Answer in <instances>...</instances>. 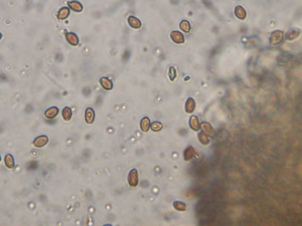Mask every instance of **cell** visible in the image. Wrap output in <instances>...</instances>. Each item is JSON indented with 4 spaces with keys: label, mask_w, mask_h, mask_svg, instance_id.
Wrapping results in <instances>:
<instances>
[{
    "label": "cell",
    "mask_w": 302,
    "mask_h": 226,
    "mask_svg": "<svg viewBox=\"0 0 302 226\" xmlns=\"http://www.w3.org/2000/svg\"><path fill=\"white\" fill-rule=\"evenodd\" d=\"M128 181L129 185L132 187L137 186L139 184V175L136 169H133L128 174Z\"/></svg>",
    "instance_id": "6da1fadb"
},
{
    "label": "cell",
    "mask_w": 302,
    "mask_h": 226,
    "mask_svg": "<svg viewBox=\"0 0 302 226\" xmlns=\"http://www.w3.org/2000/svg\"><path fill=\"white\" fill-rule=\"evenodd\" d=\"M201 128L206 135L210 137H213L215 135V130L210 123L207 122H203L201 124Z\"/></svg>",
    "instance_id": "7a4b0ae2"
},
{
    "label": "cell",
    "mask_w": 302,
    "mask_h": 226,
    "mask_svg": "<svg viewBox=\"0 0 302 226\" xmlns=\"http://www.w3.org/2000/svg\"><path fill=\"white\" fill-rule=\"evenodd\" d=\"M48 137L46 135H41L37 137L33 141V145L37 148H42L47 144Z\"/></svg>",
    "instance_id": "3957f363"
},
{
    "label": "cell",
    "mask_w": 302,
    "mask_h": 226,
    "mask_svg": "<svg viewBox=\"0 0 302 226\" xmlns=\"http://www.w3.org/2000/svg\"><path fill=\"white\" fill-rule=\"evenodd\" d=\"M195 151L194 148L192 146H189L184 151V159L186 161H190L195 157Z\"/></svg>",
    "instance_id": "277c9868"
},
{
    "label": "cell",
    "mask_w": 302,
    "mask_h": 226,
    "mask_svg": "<svg viewBox=\"0 0 302 226\" xmlns=\"http://www.w3.org/2000/svg\"><path fill=\"white\" fill-rule=\"evenodd\" d=\"M59 113V109L57 107H51L46 110L44 113L45 116L48 119L55 118Z\"/></svg>",
    "instance_id": "5b68a950"
},
{
    "label": "cell",
    "mask_w": 302,
    "mask_h": 226,
    "mask_svg": "<svg viewBox=\"0 0 302 226\" xmlns=\"http://www.w3.org/2000/svg\"><path fill=\"white\" fill-rule=\"evenodd\" d=\"M95 119V112L94 110L91 108H87L85 112V121L86 123L91 124L93 123Z\"/></svg>",
    "instance_id": "8992f818"
},
{
    "label": "cell",
    "mask_w": 302,
    "mask_h": 226,
    "mask_svg": "<svg viewBox=\"0 0 302 226\" xmlns=\"http://www.w3.org/2000/svg\"><path fill=\"white\" fill-rule=\"evenodd\" d=\"M189 125H190V128L195 131H198L201 128V126L199 124V120H198V118L195 116H192L190 118Z\"/></svg>",
    "instance_id": "52a82bcc"
},
{
    "label": "cell",
    "mask_w": 302,
    "mask_h": 226,
    "mask_svg": "<svg viewBox=\"0 0 302 226\" xmlns=\"http://www.w3.org/2000/svg\"><path fill=\"white\" fill-rule=\"evenodd\" d=\"M140 128L142 132H147L150 128V120L148 117L142 119L140 122Z\"/></svg>",
    "instance_id": "ba28073f"
},
{
    "label": "cell",
    "mask_w": 302,
    "mask_h": 226,
    "mask_svg": "<svg viewBox=\"0 0 302 226\" xmlns=\"http://www.w3.org/2000/svg\"><path fill=\"white\" fill-rule=\"evenodd\" d=\"M66 39L67 41L72 45H76L78 44L79 40L77 36L73 33H68L66 35Z\"/></svg>",
    "instance_id": "9c48e42d"
},
{
    "label": "cell",
    "mask_w": 302,
    "mask_h": 226,
    "mask_svg": "<svg viewBox=\"0 0 302 226\" xmlns=\"http://www.w3.org/2000/svg\"><path fill=\"white\" fill-rule=\"evenodd\" d=\"M4 163L6 166L10 169H13L15 166V163L13 156L11 154H7L4 158Z\"/></svg>",
    "instance_id": "30bf717a"
},
{
    "label": "cell",
    "mask_w": 302,
    "mask_h": 226,
    "mask_svg": "<svg viewBox=\"0 0 302 226\" xmlns=\"http://www.w3.org/2000/svg\"><path fill=\"white\" fill-rule=\"evenodd\" d=\"M195 107V102L192 98H189L186 103V111L188 113H191L193 112Z\"/></svg>",
    "instance_id": "8fae6325"
},
{
    "label": "cell",
    "mask_w": 302,
    "mask_h": 226,
    "mask_svg": "<svg viewBox=\"0 0 302 226\" xmlns=\"http://www.w3.org/2000/svg\"><path fill=\"white\" fill-rule=\"evenodd\" d=\"M100 83H101L102 86L105 89L109 90L112 89V83L108 79L106 78H102L100 79Z\"/></svg>",
    "instance_id": "7c38bea8"
},
{
    "label": "cell",
    "mask_w": 302,
    "mask_h": 226,
    "mask_svg": "<svg viewBox=\"0 0 302 226\" xmlns=\"http://www.w3.org/2000/svg\"><path fill=\"white\" fill-rule=\"evenodd\" d=\"M72 116V112L70 107H65L62 110V116L66 121H69Z\"/></svg>",
    "instance_id": "4fadbf2b"
},
{
    "label": "cell",
    "mask_w": 302,
    "mask_h": 226,
    "mask_svg": "<svg viewBox=\"0 0 302 226\" xmlns=\"http://www.w3.org/2000/svg\"><path fill=\"white\" fill-rule=\"evenodd\" d=\"M129 23L130 25L134 28H139L141 27V22L137 19L134 17H131L129 18Z\"/></svg>",
    "instance_id": "5bb4252c"
},
{
    "label": "cell",
    "mask_w": 302,
    "mask_h": 226,
    "mask_svg": "<svg viewBox=\"0 0 302 226\" xmlns=\"http://www.w3.org/2000/svg\"><path fill=\"white\" fill-rule=\"evenodd\" d=\"M69 14V10L67 8H63L59 11L58 18L61 20H64L68 17Z\"/></svg>",
    "instance_id": "9a60e30c"
},
{
    "label": "cell",
    "mask_w": 302,
    "mask_h": 226,
    "mask_svg": "<svg viewBox=\"0 0 302 226\" xmlns=\"http://www.w3.org/2000/svg\"><path fill=\"white\" fill-rule=\"evenodd\" d=\"M174 208L179 211H185L187 209V206L181 201H175L173 203Z\"/></svg>",
    "instance_id": "2e32d148"
},
{
    "label": "cell",
    "mask_w": 302,
    "mask_h": 226,
    "mask_svg": "<svg viewBox=\"0 0 302 226\" xmlns=\"http://www.w3.org/2000/svg\"><path fill=\"white\" fill-rule=\"evenodd\" d=\"M69 7L74 11H81L82 10V6L81 4L76 1H72L68 3Z\"/></svg>",
    "instance_id": "e0dca14e"
},
{
    "label": "cell",
    "mask_w": 302,
    "mask_h": 226,
    "mask_svg": "<svg viewBox=\"0 0 302 226\" xmlns=\"http://www.w3.org/2000/svg\"><path fill=\"white\" fill-rule=\"evenodd\" d=\"M198 139L199 140V141L201 142V144H203V145H208V144L209 143V139L208 138L207 136L206 135V134L205 133H203V132H201L198 135Z\"/></svg>",
    "instance_id": "ac0fdd59"
},
{
    "label": "cell",
    "mask_w": 302,
    "mask_h": 226,
    "mask_svg": "<svg viewBox=\"0 0 302 226\" xmlns=\"http://www.w3.org/2000/svg\"><path fill=\"white\" fill-rule=\"evenodd\" d=\"M163 127L162 123L159 122H154L151 125V129L153 131L157 132L160 131Z\"/></svg>",
    "instance_id": "d6986e66"
},
{
    "label": "cell",
    "mask_w": 302,
    "mask_h": 226,
    "mask_svg": "<svg viewBox=\"0 0 302 226\" xmlns=\"http://www.w3.org/2000/svg\"><path fill=\"white\" fill-rule=\"evenodd\" d=\"M172 37L174 41L177 43H181L183 41V36L181 34V33L177 31L173 32L172 33Z\"/></svg>",
    "instance_id": "ffe728a7"
},
{
    "label": "cell",
    "mask_w": 302,
    "mask_h": 226,
    "mask_svg": "<svg viewBox=\"0 0 302 226\" xmlns=\"http://www.w3.org/2000/svg\"><path fill=\"white\" fill-rule=\"evenodd\" d=\"M1 37H2V34H1V33H0V40H1Z\"/></svg>",
    "instance_id": "44dd1931"
},
{
    "label": "cell",
    "mask_w": 302,
    "mask_h": 226,
    "mask_svg": "<svg viewBox=\"0 0 302 226\" xmlns=\"http://www.w3.org/2000/svg\"><path fill=\"white\" fill-rule=\"evenodd\" d=\"M1 156H0V162H1Z\"/></svg>",
    "instance_id": "7402d4cb"
}]
</instances>
